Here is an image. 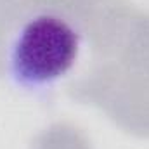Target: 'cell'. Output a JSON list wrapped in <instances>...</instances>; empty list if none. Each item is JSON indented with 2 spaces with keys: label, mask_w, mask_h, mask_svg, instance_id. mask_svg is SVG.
Segmentation results:
<instances>
[{
  "label": "cell",
  "mask_w": 149,
  "mask_h": 149,
  "mask_svg": "<svg viewBox=\"0 0 149 149\" xmlns=\"http://www.w3.org/2000/svg\"><path fill=\"white\" fill-rule=\"evenodd\" d=\"M74 101L92 104L128 134L149 137V68L92 66L68 85Z\"/></svg>",
  "instance_id": "2"
},
{
  "label": "cell",
  "mask_w": 149,
  "mask_h": 149,
  "mask_svg": "<svg viewBox=\"0 0 149 149\" xmlns=\"http://www.w3.org/2000/svg\"><path fill=\"white\" fill-rule=\"evenodd\" d=\"M92 63L118 68H149V12L125 0H108L81 23Z\"/></svg>",
  "instance_id": "3"
},
{
  "label": "cell",
  "mask_w": 149,
  "mask_h": 149,
  "mask_svg": "<svg viewBox=\"0 0 149 149\" xmlns=\"http://www.w3.org/2000/svg\"><path fill=\"white\" fill-rule=\"evenodd\" d=\"M81 28L59 14L40 12L23 21L7 43L5 70L23 88H45L71 71L81 47Z\"/></svg>",
  "instance_id": "1"
},
{
  "label": "cell",
  "mask_w": 149,
  "mask_h": 149,
  "mask_svg": "<svg viewBox=\"0 0 149 149\" xmlns=\"http://www.w3.org/2000/svg\"><path fill=\"white\" fill-rule=\"evenodd\" d=\"M31 149H92L87 135L71 123H54L38 134Z\"/></svg>",
  "instance_id": "4"
},
{
  "label": "cell",
  "mask_w": 149,
  "mask_h": 149,
  "mask_svg": "<svg viewBox=\"0 0 149 149\" xmlns=\"http://www.w3.org/2000/svg\"><path fill=\"white\" fill-rule=\"evenodd\" d=\"M7 64V31L0 26V74L5 71Z\"/></svg>",
  "instance_id": "5"
}]
</instances>
